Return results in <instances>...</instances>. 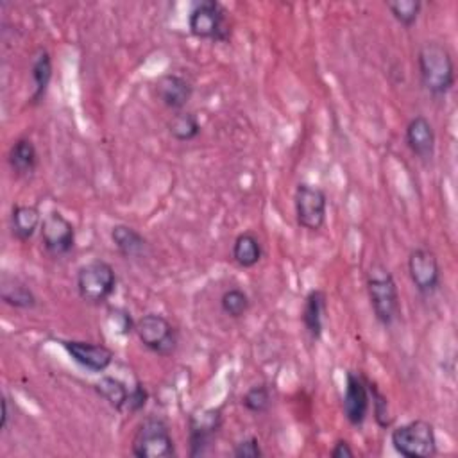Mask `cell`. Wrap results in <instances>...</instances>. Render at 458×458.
Instances as JSON below:
<instances>
[{"label": "cell", "instance_id": "12", "mask_svg": "<svg viewBox=\"0 0 458 458\" xmlns=\"http://www.w3.org/2000/svg\"><path fill=\"white\" fill-rule=\"evenodd\" d=\"M342 410L351 426H362L371 410V396L367 378L360 373L350 371L346 374V392L342 399Z\"/></svg>", "mask_w": 458, "mask_h": 458}, {"label": "cell", "instance_id": "23", "mask_svg": "<svg viewBox=\"0 0 458 458\" xmlns=\"http://www.w3.org/2000/svg\"><path fill=\"white\" fill-rule=\"evenodd\" d=\"M93 387H95L97 394L108 401L109 406H113L117 412L124 414L129 394H131V389H127V385L124 382H120L118 378H113V376H102Z\"/></svg>", "mask_w": 458, "mask_h": 458}, {"label": "cell", "instance_id": "2", "mask_svg": "<svg viewBox=\"0 0 458 458\" xmlns=\"http://www.w3.org/2000/svg\"><path fill=\"white\" fill-rule=\"evenodd\" d=\"M367 292L376 321L389 328L401 316L399 290L392 272L383 263H373L367 272Z\"/></svg>", "mask_w": 458, "mask_h": 458}, {"label": "cell", "instance_id": "11", "mask_svg": "<svg viewBox=\"0 0 458 458\" xmlns=\"http://www.w3.org/2000/svg\"><path fill=\"white\" fill-rule=\"evenodd\" d=\"M408 274L415 290L428 297L433 295L440 286V265L430 249H414L408 256Z\"/></svg>", "mask_w": 458, "mask_h": 458}, {"label": "cell", "instance_id": "31", "mask_svg": "<svg viewBox=\"0 0 458 458\" xmlns=\"http://www.w3.org/2000/svg\"><path fill=\"white\" fill-rule=\"evenodd\" d=\"M147 401H149V392H147V389H145L141 383H136V385L131 389V394H129V399H127V405H125L124 414H138L140 410H143V406L147 405Z\"/></svg>", "mask_w": 458, "mask_h": 458}, {"label": "cell", "instance_id": "9", "mask_svg": "<svg viewBox=\"0 0 458 458\" xmlns=\"http://www.w3.org/2000/svg\"><path fill=\"white\" fill-rule=\"evenodd\" d=\"M222 428L221 408H199L189 417V442L190 456H205L212 451L217 435Z\"/></svg>", "mask_w": 458, "mask_h": 458}, {"label": "cell", "instance_id": "22", "mask_svg": "<svg viewBox=\"0 0 458 458\" xmlns=\"http://www.w3.org/2000/svg\"><path fill=\"white\" fill-rule=\"evenodd\" d=\"M231 256L238 267L251 269V267L258 265L263 256V247H261L260 238L251 231L240 233L233 242Z\"/></svg>", "mask_w": 458, "mask_h": 458}, {"label": "cell", "instance_id": "30", "mask_svg": "<svg viewBox=\"0 0 458 458\" xmlns=\"http://www.w3.org/2000/svg\"><path fill=\"white\" fill-rule=\"evenodd\" d=\"M233 456H237V458H261L263 449L260 446V440L256 437H247V438L237 442L235 447H233Z\"/></svg>", "mask_w": 458, "mask_h": 458}, {"label": "cell", "instance_id": "1", "mask_svg": "<svg viewBox=\"0 0 458 458\" xmlns=\"http://www.w3.org/2000/svg\"><path fill=\"white\" fill-rule=\"evenodd\" d=\"M417 67L424 90L433 97H444L454 86V61L446 45L426 42L417 52Z\"/></svg>", "mask_w": 458, "mask_h": 458}, {"label": "cell", "instance_id": "18", "mask_svg": "<svg viewBox=\"0 0 458 458\" xmlns=\"http://www.w3.org/2000/svg\"><path fill=\"white\" fill-rule=\"evenodd\" d=\"M52 56L45 49H38L33 54L31 61V79H33V93H31V104L38 106L47 97L51 81H52Z\"/></svg>", "mask_w": 458, "mask_h": 458}, {"label": "cell", "instance_id": "14", "mask_svg": "<svg viewBox=\"0 0 458 458\" xmlns=\"http://www.w3.org/2000/svg\"><path fill=\"white\" fill-rule=\"evenodd\" d=\"M155 92H157L158 100L165 108L178 113V111H183L187 108V104L190 102V99L194 95V86L183 76L165 74L157 81Z\"/></svg>", "mask_w": 458, "mask_h": 458}, {"label": "cell", "instance_id": "13", "mask_svg": "<svg viewBox=\"0 0 458 458\" xmlns=\"http://www.w3.org/2000/svg\"><path fill=\"white\" fill-rule=\"evenodd\" d=\"M67 355L79 367L90 373H104L113 364L115 353L104 344L84 342V341H63L61 342Z\"/></svg>", "mask_w": 458, "mask_h": 458}, {"label": "cell", "instance_id": "5", "mask_svg": "<svg viewBox=\"0 0 458 458\" xmlns=\"http://www.w3.org/2000/svg\"><path fill=\"white\" fill-rule=\"evenodd\" d=\"M189 29L199 40L228 42L231 38V26L226 8L217 0H201L189 13Z\"/></svg>", "mask_w": 458, "mask_h": 458}, {"label": "cell", "instance_id": "33", "mask_svg": "<svg viewBox=\"0 0 458 458\" xmlns=\"http://www.w3.org/2000/svg\"><path fill=\"white\" fill-rule=\"evenodd\" d=\"M10 422V403L8 398H3V421H0V430H6Z\"/></svg>", "mask_w": 458, "mask_h": 458}, {"label": "cell", "instance_id": "24", "mask_svg": "<svg viewBox=\"0 0 458 458\" xmlns=\"http://www.w3.org/2000/svg\"><path fill=\"white\" fill-rule=\"evenodd\" d=\"M169 133L178 141H192L201 134V122L190 111H178L167 124Z\"/></svg>", "mask_w": 458, "mask_h": 458}, {"label": "cell", "instance_id": "7", "mask_svg": "<svg viewBox=\"0 0 458 458\" xmlns=\"http://www.w3.org/2000/svg\"><path fill=\"white\" fill-rule=\"evenodd\" d=\"M134 333L143 348L160 357H171L178 350V332L173 323L160 314H147L136 321Z\"/></svg>", "mask_w": 458, "mask_h": 458}, {"label": "cell", "instance_id": "8", "mask_svg": "<svg viewBox=\"0 0 458 458\" xmlns=\"http://www.w3.org/2000/svg\"><path fill=\"white\" fill-rule=\"evenodd\" d=\"M293 206L297 224L302 229L316 233L325 228L328 213V197L323 189L309 183H299L293 196Z\"/></svg>", "mask_w": 458, "mask_h": 458}, {"label": "cell", "instance_id": "32", "mask_svg": "<svg viewBox=\"0 0 458 458\" xmlns=\"http://www.w3.org/2000/svg\"><path fill=\"white\" fill-rule=\"evenodd\" d=\"M330 454H332L333 458H351V456H355V451L351 449V446H350L348 440H337Z\"/></svg>", "mask_w": 458, "mask_h": 458}, {"label": "cell", "instance_id": "29", "mask_svg": "<svg viewBox=\"0 0 458 458\" xmlns=\"http://www.w3.org/2000/svg\"><path fill=\"white\" fill-rule=\"evenodd\" d=\"M108 321H109V326H111L113 333L122 335V337L133 333L134 328H136V323L133 321L131 314L124 309H111L108 312Z\"/></svg>", "mask_w": 458, "mask_h": 458}, {"label": "cell", "instance_id": "16", "mask_svg": "<svg viewBox=\"0 0 458 458\" xmlns=\"http://www.w3.org/2000/svg\"><path fill=\"white\" fill-rule=\"evenodd\" d=\"M328 310V301L326 293L319 288L310 290L309 295L304 297V307H302V326L310 335V339L316 342L323 337L325 332V316Z\"/></svg>", "mask_w": 458, "mask_h": 458}, {"label": "cell", "instance_id": "26", "mask_svg": "<svg viewBox=\"0 0 458 458\" xmlns=\"http://www.w3.org/2000/svg\"><path fill=\"white\" fill-rule=\"evenodd\" d=\"M387 8L401 26L412 28L419 19L422 3L421 0H394V3H387Z\"/></svg>", "mask_w": 458, "mask_h": 458}, {"label": "cell", "instance_id": "10", "mask_svg": "<svg viewBox=\"0 0 458 458\" xmlns=\"http://www.w3.org/2000/svg\"><path fill=\"white\" fill-rule=\"evenodd\" d=\"M42 244L45 251L54 256H67L76 245V228L74 224L60 212H51L40 226Z\"/></svg>", "mask_w": 458, "mask_h": 458}, {"label": "cell", "instance_id": "4", "mask_svg": "<svg viewBox=\"0 0 458 458\" xmlns=\"http://www.w3.org/2000/svg\"><path fill=\"white\" fill-rule=\"evenodd\" d=\"M117 272L111 263L104 260H92L77 270V292L79 297L92 304L100 307L115 293Z\"/></svg>", "mask_w": 458, "mask_h": 458}, {"label": "cell", "instance_id": "6", "mask_svg": "<svg viewBox=\"0 0 458 458\" xmlns=\"http://www.w3.org/2000/svg\"><path fill=\"white\" fill-rule=\"evenodd\" d=\"M390 442L406 458H430L437 454L435 428L424 419H415L392 430Z\"/></svg>", "mask_w": 458, "mask_h": 458}, {"label": "cell", "instance_id": "17", "mask_svg": "<svg viewBox=\"0 0 458 458\" xmlns=\"http://www.w3.org/2000/svg\"><path fill=\"white\" fill-rule=\"evenodd\" d=\"M0 299L19 310H33L38 304L31 286L10 274H3V277H0Z\"/></svg>", "mask_w": 458, "mask_h": 458}, {"label": "cell", "instance_id": "20", "mask_svg": "<svg viewBox=\"0 0 458 458\" xmlns=\"http://www.w3.org/2000/svg\"><path fill=\"white\" fill-rule=\"evenodd\" d=\"M111 242L124 258H140L145 254L149 247L145 237L127 224L113 226Z\"/></svg>", "mask_w": 458, "mask_h": 458}, {"label": "cell", "instance_id": "19", "mask_svg": "<svg viewBox=\"0 0 458 458\" xmlns=\"http://www.w3.org/2000/svg\"><path fill=\"white\" fill-rule=\"evenodd\" d=\"M8 164L17 176L20 178L31 176L38 167V150L33 140L19 138L10 149Z\"/></svg>", "mask_w": 458, "mask_h": 458}, {"label": "cell", "instance_id": "3", "mask_svg": "<svg viewBox=\"0 0 458 458\" xmlns=\"http://www.w3.org/2000/svg\"><path fill=\"white\" fill-rule=\"evenodd\" d=\"M133 454L138 458H171L176 454V444L169 424L157 415L145 417L138 426L133 444Z\"/></svg>", "mask_w": 458, "mask_h": 458}, {"label": "cell", "instance_id": "25", "mask_svg": "<svg viewBox=\"0 0 458 458\" xmlns=\"http://www.w3.org/2000/svg\"><path fill=\"white\" fill-rule=\"evenodd\" d=\"M221 309L231 319H240L251 309L249 295L242 288H229L221 297Z\"/></svg>", "mask_w": 458, "mask_h": 458}, {"label": "cell", "instance_id": "28", "mask_svg": "<svg viewBox=\"0 0 458 458\" xmlns=\"http://www.w3.org/2000/svg\"><path fill=\"white\" fill-rule=\"evenodd\" d=\"M367 387H369V396H371V405H373V414H374V419L378 422V426L382 428H389L394 421L392 414H390V406H389V399L385 394H382L378 390V387L367 380Z\"/></svg>", "mask_w": 458, "mask_h": 458}, {"label": "cell", "instance_id": "15", "mask_svg": "<svg viewBox=\"0 0 458 458\" xmlns=\"http://www.w3.org/2000/svg\"><path fill=\"white\" fill-rule=\"evenodd\" d=\"M405 136H406V145L419 160L430 162L433 158L437 136L431 122L426 117L422 115L414 117L406 125Z\"/></svg>", "mask_w": 458, "mask_h": 458}, {"label": "cell", "instance_id": "27", "mask_svg": "<svg viewBox=\"0 0 458 458\" xmlns=\"http://www.w3.org/2000/svg\"><path fill=\"white\" fill-rule=\"evenodd\" d=\"M242 405L245 406V410H249L253 414H265V412H269V408L272 405V392H270L269 385L260 383V385L251 387L242 396Z\"/></svg>", "mask_w": 458, "mask_h": 458}, {"label": "cell", "instance_id": "21", "mask_svg": "<svg viewBox=\"0 0 458 458\" xmlns=\"http://www.w3.org/2000/svg\"><path fill=\"white\" fill-rule=\"evenodd\" d=\"M12 233L17 240L28 242L35 237L38 228L42 226V215L36 206L28 205H15L12 210Z\"/></svg>", "mask_w": 458, "mask_h": 458}]
</instances>
